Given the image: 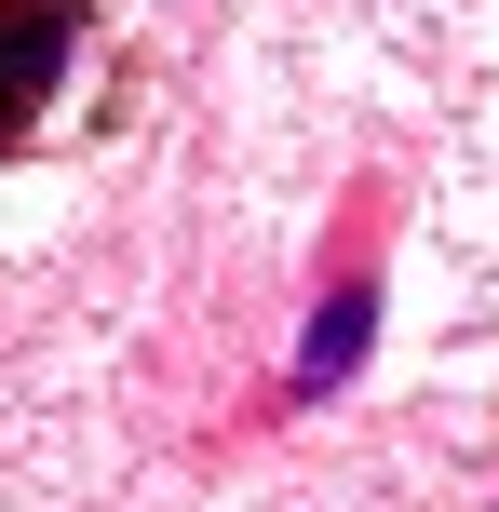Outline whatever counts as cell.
Wrapping results in <instances>:
<instances>
[{"mask_svg": "<svg viewBox=\"0 0 499 512\" xmlns=\"http://www.w3.org/2000/svg\"><path fill=\"white\" fill-rule=\"evenodd\" d=\"M68 54H81V0H68V14H14V27H0V149H14L27 108L68 81Z\"/></svg>", "mask_w": 499, "mask_h": 512, "instance_id": "1", "label": "cell"}, {"mask_svg": "<svg viewBox=\"0 0 499 512\" xmlns=\"http://www.w3.org/2000/svg\"><path fill=\"white\" fill-rule=\"evenodd\" d=\"M365 283H338V310H324V324H311V351H297V391H338L351 378V351H365Z\"/></svg>", "mask_w": 499, "mask_h": 512, "instance_id": "2", "label": "cell"}]
</instances>
